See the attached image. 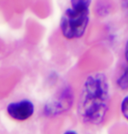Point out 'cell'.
Masks as SVG:
<instances>
[{
    "instance_id": "obj_1",
    "label": "cell",
    "mask_w": 128,
    "mask_h": 134,
    "mask_svg": "<svg viewBox=\"0 0 128 134\" xmlns=\"http://www.w3.org/2000/svg\"><path fill=\"white\" fill-rule=\"evenodd\" d=\"M109 105L110 86L107 77L99 72L87 76L77 107L81 121L89 125H100L105 119Z\"/></svg>"
},
{
    "instance_id": "obj_2",
    "label": "cell",
    "mask_w": 128,
    "mask_h": 134,
    "mask_svg": "<svg viewBox=\"0 0 128 134\" xmlns=\"http://www.w3.org/2000/svg\"><path fill=\"white\" fill-rule=\"evenodd\" d=\"M91 1H71L60 20V30L67 39L79 38L85 34L89 24Z\"/></svg>"
},
{
    "instance_id": "obj_3",
    "label": "cell",
    "mask_w": 128,
    "mask_h": 134,
    "mask_svg": "<svg viewBox=\"0 0 128 134\" xmlns=\"http://www.w3.org/2000/svg\"><path fill=\"white\" fill-rule=\"evenodd\" d=\"M74 100L73 91L71 86L64 87L54 98L45 104L44 111L46 116L54 117L67 111L73 106Z\"/></svg>"
},
{
    "instance_id": "obj_4",
    "label": "cell",
    "mask_w": 128,
    "mask_h": 134,
    "mask_svg": "<svg viewBox=\"0 0 128 134\" xmlns=\"http://www.w3.org/2000/svg\"><path fill=\"white\" fill-rule=\"evenodd\" d=\"M6 110L10 117L13 119L17 121H25L33 115L34 104L30 100L23 99L9 104Z\"/></svg>"
},
{
    "instance_id": "obj_5",
    "label": "cell",
    "mask_w": 128,
    "mask_h": 134,
    "mask_svg": "<svg viewBox=\"0 0 128 134\" xmlns=\"http://www.w3.org/2000/svg\"><path fill=\"white\" fill-rule=\"evenodd\" d=\"M117 85L119 89L123 91L128 90V64L122 74L117 79Z\"/></svg>"
},
{
    "instance_id": "obj_6",
    "label": "cell",
    "mask_w": 128,
    "mask_h": 134,
    "mask_svg": "<svg viewBox=\"0 0 128 134\" xmlns=\"http://www.w3.org/2000/svg\"><path fill=\"white\" fill-rule=\"evenodd\" d=\"M120 111L123 117L128 121V95L124 98V99L121 102Z\"/></svg>"
},
{
    "instance_id": "obj_7",
    "label": "cell",
    "mask_w": 128,
    "mask_h": 134,
    "mask_svg": "<svg viewBox=\"0 0 128 134\" xmlns=\"http://www.w3.org/2000/svg\"><path fill=\"white\" fill-rule=\"evenodd\" d=\"M125 58H126V62L128 64V39L126 43V45H125Z\"/></svg>"
},
{
    "instance_id": "obj_8",
    "label": "cell",
    "mask_w": 128,
    "mask_h": 134,
    "mask_svg": "<svg viewBox=\"0 0 128 134\" xmlns=\"http://www.w3.org/2000/svg\"><path fill=\"white\" fill-rule=\"evenodd\" d=\"M64 134H78L75 131H71V130H70V131H66V132L64 133Z\"/></svg>"
},
{
    "instance_id": "obj_9",
    "label": "cell",
    "mask_w": 128,
    "mask_h": 134,
    "mask_svg": "<svg viewBox=\"0 0 128 134\" xmlns=\"http://www.w3.org/2000/svg\"><path fill=\"white\" fill-rule=\"evenodd\" d=\"M123 5H124L125 9L126 10L127 13H128V1H127V2H124V3H123Z\"/></svg>"
}]
</instances>
